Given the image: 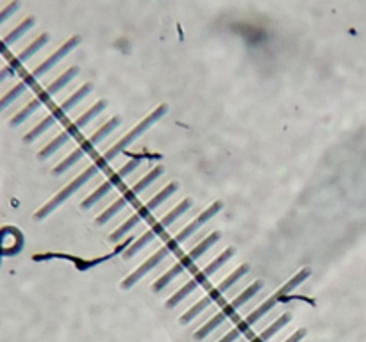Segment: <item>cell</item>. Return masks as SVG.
I'll return each mask as SVG.
<instances>
[{
  "label": "cell",
  "instance_id": "e0dca14e",
  "mask_svg": "<svg viewBox=\"0 0 366 342\" xmlns=\"http://www.w3.org/2000/svg\"><path fill=\"white\" fill-rule=\"evenodd\" d=\"M192 205H193L192 198H186V200H183V202H181L179 205H177V207L174 209V211H170V212H168V214H166L165 218H163V220L159 221V223H158V227H154V232H156V236H159V234H161V232H165V228H166V227H170V225L174 223L175 220H179L181 216H183L184 212L187 211V209L192 207Z\"/></svg>",
  "mask_w": 366,
  "mask_h": 342
},
{
  "label": "cell",
  "instance_id": "d6a6232c",
  "mask_svg": "<svg viewBox=\"0 0 366 342\" xmlns=\"http://www.w3.org/2000/svg\"><path fill=\"white\" fill-rule=\"evenodd\" d=\"M211 303H213V300H211V298H209V296H205V298H202V300L199 301V303L193 305L192 309L187 310V312L184 314L183 317H181L179 323H181V325H187V323L193 321V319H195V317L199 316V314L204 312V310L208 309V307H209V305H211Z\"/></svg>",
  "mask_w": 366,
  "mask_h": 342
},
{
  "label": "cell",
  "instance_id": "83f0119b",
  "mask_svg": "<svg viewBox=\"0 0 366 342\" xmlns=\"http://www.w3.org/2000/svg\"><path fill=\"white\" fill-rule=\"evenodd\" d=\"M113 186H115L113 182H104L102 186H98V189L95 191V193H91V195L88 196V198L82 200L81 209H84V211H86V209H91V207H93L95 203L100 202V200H102L104 196H106L111 189H113Z\"/></svg>",
  "mask_w": 366,
  "mask_h": 342
},
{
  "label": "cell",
  "instance_id": "f35d334b",
  "mask_svg": "<svg viewBox=\"0 0 366 342\" xmlns=\"http://www.w3.org/2000/svg\"><path fill=\"white\" fill-rule=\"evenodd\" d=\"M306 335H307V332H306V330H304V328H300V330H298V332H295V334L291 335L290 339H286L284 342H300V341H302L304 337H306Z\"/></svg>",
  "mask_w": 366,
  "mask_h": 342
},
{
  "label": "cell",
  "instance_id": "d6986e66",
  "mask_svg": "<svg viewBox=\"0 0 366 342\" xmlns=\"http://www.w3.org/2000/svg\"><path fill=\"white\" fill-rule=\"evenodd\" d=\"M118 125H120V118H118V116H116V118L109 120V122H107L106 125H102V127L98 129V131L95 132L93 135H91L90 140L86 141V144H84V146H82V148H84V150H86V153H88V152H91V150H93V148L97 146V144L100 143V141H102L104 137H106V135H109L111 132L115 131V129L118 127Z\"/></svg>",
  "mask_w": 366,
  "mask_h": 342
},
{
  "label": "cell",
  "instance_id": "4dcf8cb0",
  "mask_svg": "<svg viewBox=\"0 0 366 342\" xmlns=\"http://www.w3.org/2000/svg\"><path fill=\"white\" fill-rule=\"evenodd\" d=\"M140 221H141V218L138 214L131 216V218H129L127 221H124V223H122L118 228H116L115 232L111 234V236H109V241L111 243H118L120 239H122V237L125 236V234L131 232V230L134 227H138V225H140Z\"/></svg>",
  "mask_w": 366,
  "mask_h": 342
},
{
  "label": "cell",
  "instance_id": "8d00e7d4",
  "mask_svg": "<svg viewBox=\"0 0 366 342\" xmlns=\"http://www.w3.org/2000/svg\"><path fill=\"white\" fill-rule=\"evenodd\" d=\"M15 73H17V72H15L13 68L9 66V64H8V66L2 68V70H0V84H2L4 81H8L9 77H13Z\"/></svg>",
  "mask_w": 366,
  "mask_h": 342
},
{
  "label": "cell",
  "instance_id": "4316f807",
  "mask_svg": "<svg viewBox=\"0 0 366 342\" xmlns=\"http://www.w3.org/2000/svg\"><path fill=\"white\" fill-rule=\"evenodd\" d=\"M309 276H311V269H307V267H306V269L298 271L297 275H295L291 280H288V282H286L284 285H282V287L279 289L277 292H279L281 296H288L291 291H295V289H297L298 285H302V283L306 282V280L309 278Z\"/></svg>",
  "mask_w": 366,
  "mask_h": 342
},
{
  "label": "cell",
  "instance_id": "ffe728a7",
  "mask_svg": "<svg viewBox=\"0 0 366 342\" xmlns=\"http://www.w3.org/2000/svg\"><path fill=\"white\" fill-rule=\"evenodd\" d=\"M290 321H291V314L290 312L282 314V316L279 317L277 321H273L272 325L268 326V328H264L263 332H261L259 335H256V337L252 339L250 342H268L270 339H272L273 335H275L277 332H279V330L284 328V326L288 325V323H290Z\"/></svg>",
  "mask_w": 366,
  "mask_h": 342
},
{
  "label": "cell",
  "instance_id": "ba28073f",
  "mask_svg": "<svg viewBox=\"0 0 366 342\" xmlns=\"http://www.w3.org/2000/svg\"><path fill=\"white\" fill-rule=\"evenodd\" d=\"M263 285H264V283L261 282V280H257V282H254V283H252V285H248V287L245 289V291H243L241 294L236 296L235 300L230 301V303L227 305L226 309L221 310V314L226 316V319H227V317L232 316V314H235L236 310L239 309V307H243V305L247 303L248 300H252V298H254V296H256L257 292L261 291V289H263Z\"/></svg>",
  "mask_w": 366,
  "mask_h": 342
},
{
  "label": "cell",
  "instance_id": "9a60e30c",
  "mask_svg": "<svg viewBox=\"0 0 366 342\" xmlns=\"http://www.w3.org/2000/svg\"><path fill=\"white\" fill-rule=\"evenodd\" d=\"M232 255H235V248H227V249H223V251H221L220 255H218L217 258H214L213 262H211V264H208V266L204 267V269H202V273H199V275L195 276V280L199 283H204L205 280L209 278V276L213 275V273H217L218 269H220L221 266H223V264H226L227 260H229L230 257H232Z\"/></svg>",
  "mask_w": 366,
  "mask_h": 342
},
{
  "label": "cell",
  "instance_id": "8992f818",
  "mask_svg": "<svg viewBox=\"0 0 366 342\" xmlns=\"http://www.w3.org/2000/svg\"><path fill=\"white\" fill-rule=\"evenodd\" d=\"M221 209H223L221 202H214L213 205H211V207H208L204 212H202V214H199V218H196V220H193L192 223L187 225L186 228H183V230H181V232L177 234V237H175L174 241L177 243V245H181L183 241H186L187 237L193 236V234H195L196 230H199V228L204 227V225L208 223V221L211 220V218H214V216H217L218 212L221 211Z\"/></svg>",
  "mask_w": 366,
  "mask_h": 342
},
{
  "label": "cell",
  "instance_id": "44dd1931",
  "mask_svg": "<svg viewBox=\"0 0 366 342\" xmlns=\"http://www.w3.org/2000/svg\"><path fill=\"white\" fill-rule=\"evenodd\" d=\"M161 175H163V168H161V166H156V168H154V169H150V171L145 175V177L141 178V180H138L136 184H134V186H132L131 193H129V195L125 196V198H127V202L132 198V196L140 195L141 191H145L147 187H149L150 184H152V182L156 180V178L161 177Z\"/></svg>",
  "mask_w": 366,
  "mask_h": 342
},
{
  "label": "cell",
  "instance_id": "277c9868",
  "mask_svg": "<svg viewBox=\"0 0 366 342\" xmlns=\"http://www.w3.org/2000/svg\"><path fill=\"white\" fill-rule=\"evenodd\" d=\"M132 243H134V237H129L127 241L122 243V245H120V246H116V249H115V251H113V254L104 255V257H100V258H93V260H82V258H77V257H73V255H63V254L36 255L35 260H48V258H64V260H72L79 271H88V269H91V267L98 266V264H102V262L109 260L111 257H115V254H120V251H124V249L127 248V246H131Z\"/></svg>",
  "mask_w": 366,
  "mask_h": 342
},
{
  "label": "cell",
  "instance_id": "f546056e",
  "mask_svg": "<svg viewBox=\"0 0 366 342\" xmlns=\"http://www.w3.org/2000/svg\"><path fill=\"white\" fill-rule=\"evenodd\" d=\"M39 107H42V102H39L38 98H36V100H33V102H29V104H27V106L24 107L20 113L15 114L13 120L9 122V125H11V127H18V125H21V123L26 122L29 116H33V114H35L36 111L39 109Z\"/></svg>",
  "mask_w": 366,
  "mask_h": 342
},
{
  "label": "cell",
  "instance_id": "4fadbf2b",
  "mask_svg": "<svg viewBox=\"0 0 366 342\" xmlns=\"http://www.w3.org/2000/svg\"><path fill=\"white\" fill-rule=\"evenodd\" d=\"M77 73H79V68H77V66L68 68V70H66L64 73H61V75L57 77V79H55V81L52 82V84L47 86V89H45V93H43L42 97L38 98V100L43 104V102L47 100L48 97H52V95H55V93H60L61 89H63L64 86L68 84V82L72 81V79L77 75Z\"/></svg>",
  "mask_w": 366,
  "mask_h": 342
},
{
  "label": "cell",
  "instance_id": "9c48e42d",
  "mask_svg": "<svg viewBox=\"0 0 366 342\" xmlns=\"http://www.w3.org/2000/svg\"><path fill=\"white\" fill-rule=\"evenodd\" d=\"M192 264H193V260L186 255V257H184L181 262H177V264H175V266L172 267L170 271H166V273L161 276V278L156 280V283L152 285V291L154 292H159V291H163L165 287H168L172 280H174L175 276H179L181 273H183V271H186L187 267L192 266Z\"/></svg>",
  "mask_w": 366,
  "mask_h": 342
},
{
  "label": "cell",
  "instance_id": "3957f363",
  "mask_svg": "<svg viewBox=\"0 0 366 342\" xmlns=\"http://www.w3.org/2000/svg\"><path fill=\"white\" fill-rule=\"evenodd\" d=\"M79 43H81V38H77V36H75V38H70L66 43H63V45H61V47L57 48V50H55L54 54H52L51 57H48V59H45L42 64H39V66H36L35 72L30 73V75L27 77V79L24 82H26L27 86L33 84V82H35L36 79H39L42 75H45V73H47L48 70H51V68H54L55 64L60 63V61L63 59L64 55H68L70 52H72L73 48H75L77 45H79Z\"/></svg>",
  "mask_w": 366,
  "mask_h": 342
},
{
  "label": "cell",
  "instance_id": "1f68e13d",
  "mask_svg": "<svg viewBox=\"0 0 366 342\" xmlns=\"http://www.w3.org/2000/svg\"><path fill=\"white\" fill-rule=\"evenodd\" d=\"M55 122H57V120H55L54 116H52V114H51V116H47V118H43L42 122H39L38 125H36V127L29 132V134H26V137H24V143L29 144V143H33L35 140H38L39 135H42L43 132H47L48 129H51Z\"/></svg>",
  "mask_w": 366,
  "mask_h": 342
},
{
  "label": "cell",
  "instance_id": "603a6c76",
  "mask_svg": "<svg viewBox=\"0 0 366 342\" xmlns=\"http://www.w3.org/2000/svg\"><path fill=\"white\" fill-rule=\"evenodd\" d=\"M199 285H201V283L196 282L195 278L190 280V282H187L186 285H184V287H181L179 291H177L174 296H172L170 300L166 301V309H174V307H177V305H179L183 300H186L187 296L192 294V292L195 291V289L199 287Z\"/></svg>",
  "mask_w": 366,
  "mask_h": 342
},
{
  "label": "cell",
  "instance_id": "484cf974",
  "mask_svg": "<svg viewBox=\"0 0 366 342\" xmlns=\"http://www.w3.org/2000/svg\"><path fill=\"white\" fill-rule=\"evenodd\" d=\"M84 155H86L84 148H82V146L77 148V150H73V152L70 153V155L66 157L64 161H61L60 164H57L54 169H52V175H61V173H64V171H68V169L72 168V166L75 164L77 161H81V159Z\"/></svg>",
  "mask_w": 366,
  "mask_h": 342
},
{
  "label": "cell",
  "instance_id": "52a82bcc",
  "mask_svg": "<svg viewBox=\"0 0 366 342\" xmlns=\"http://www.w3.org/2000/svg\"><path fill=\"white\" fill-rule=\"evenodd\" d=\"M281 298H282V296L279 294V292H275V294H273L272 298H268L266 301H263V303H261L256 310H252V312L248 314V316L245 317V319H243V321L239 323L238 326H236L239 334L243 335L245 332H248V328H250V326L254 325V323H257L261 319V317H264L266 314H270V310H272L273 307H275V305L279 303V301H281Z\"/></svg>",
  "mask_w": 366,
  "mask_h": 342
},
{
  "label": "cell",
  "instance_id": "7c38bea8",
  "mask_svg": "<svg viewBox=\"0 0 366 342\" xmlns=\"http://www.w3.org/2000/svg\"><path fill=\"white\" fill-rule=\"evenodd\" d=\"M175 191H177V182H170V184H168V186H166L165 189L159 191L158 195H156L154 198H150L149 202H147V205L143 209H141L140 212H138V216H140L141 220H143V218H147V216H149V212H152L154 209H158L163 202H166V200H168L172 195H174Z\"/></svg>",
  "mask_w": 366,
  "mask_h": 342
},
{
  "label": "cell",
  "instance_id": "ac0fdd59",
  "mask_svg": "<svg viewBox=\"0 0 366 342\" xmlns=\"http://www.w3.org/2000/svg\"><path fill=\"white\" fill-rule=\"evenodd\" d=\"M90 91H91V84H84V86H82V88H79L75 91V93H73L72 97L68 98V100H64L63 104H61L60 109L54 111V114H52V116H54L55 120L63 118L64 114L68 113L70 109H73V107H75L77 104H79V102L84 100V98L88 97V93H90Z\"/></svg>",
  "mask_w": 366,
  "mask_h": 342
},
{
  "label": "cell",
  "instance_id": "d590c367",
  "mask_svg": "<svg viewBox=\"0 0 366 342\" xmlns=\"http://www.w3.org/2000/svg\"><path fill=\"white\" fill-rule=\"evenodd\" d=\"M18 8H20V4H18V2H13V4H9L6 9H2V11H0V26H2L6 20H9V18L13 17V15L17 13Z\"/></svg>",
  "mask_w": 366,
  "mask_h": 342
},
{
  "label": "cell",
  "instance_id": "5b68a950",
  "mask_svg": "<svg viewBox=\"0 0 366 342\" xmlns=\"http://www.w3.org/2000/svg\"><path fill=\"white\" fill-rule=\"evenodd\" d=\"M174 249H177V246H175L174 243H170L168 246H163V248L158 249L156 254L150 255V257L147 258V260L143 262L141 266L136 267V271H132L131 275H129L127 278H125L124 282H122V289H131L132 285H134V283L138 282V280H141V276H145L150 269H154V267L158 266V264L163 260V258L168 257V255H170L172 251H174Z\"/></svg>",
  "mask_w": 366,
  "mask_h": 342
},
{
  "label": "cell",
  "instance_id": "e575fe53",
  "mask_svg": "<svg viewBox=\"0 0 366 342\" xmlns=\"http://www.w3.org/2000/svg\"><path fill=\"white\" fill-rule=\"evenodd\" d=\"M141 159H143V157H138V155L134 157V159H131V161H129L127 164H124V166H122V168L118 169V173H116L113 178H111V182H113V184H115V186H116V182L122 180V178H125V177H127V175H131L132 171H134V169H136L138 166L141 164Z\"/></svg>",
  "mask_w": 366,
  "mask_h": 342
},
{
  "label": "cell",
  "instance_id": "2e32d148",
  "mask_svg": "<svg viewBox=\"0 0 366 342\" xmlns=\"http://www.w3.org/2000/svg\"><path fill=\"white\" fill-rule=\"evenodd\" d=\"M106 107H107V102L106 100H98L97 104H95V106L91 107V109H88L84 114H82V116H79V118L75 120V123H73L72 127L68 129L70 135L73 137L75 134H79V131H81V129L84 127V125H88V123H90L91 120L97 118L98 114L102 113V111L106 109Z\"/></svg>",
  "mask_w": 366,
  "mask_h": 342
},
{
  "label": "cell",
  "instance_id": "30bf717a",
  "mask_svg": "<svg viewBox=\"0 0 366 342\" xmlns=\"http://www.w3.org/2000/svg\"><path fill=\"white\" fill-rule=\"evenodd\" d=\"M47 43H48V34H42V36H38V38H36L35 41L30 43V45L26 48V50H21L20 54H18L17 57H15V59L11 61V63H9V66L13 68L15 72H18V68H20L24 63H27V61H29L30 57H33V55H35L36 52L39 50V48L45 47Z\"/></svg>",
  "mask_w": 366,
  "mask_h": 342
},
{
  "label": "cell",
  "instance_id": "836d02e7",
  "mask_svg": "<svg viewBox=\"0 0 366 342\" xmlns=\"http://www.w3.org/2000/svg\"><path fill=\"white\" fill-rule=\"evenodd\" d=\"M125 205H127V198H120V200H116V202L113 203V205H111V207H107L106 211L102 212V214L98 216L97 220H95V223H97V225H104V223H107V221H109L111 218H113V216H116L120 211H122V209H125Z\"/></svg>",
  "mask_w": 366,
  "mask_h": 342
},
{
  "label": "cell",
  "instance_id": "cb8c5ba5",
  "mask_svg": "<svg viewBox=\"0 0 366 342\" xmlns=\"http://www.w3.org/2000/svg\"><path fill=\"white\" fill-rule=\"evenodd\" d=\"M156 232H154V230H149V232H145V234H141V237H138L136 241L132 243L131 246H129L127 249H125V254H124V258H131V257H134V255L138 254V251H141V249L145 248L147 245H149V243H152L154 239H156Z\"/></svg>",
  "mask_w": 366,
  "mask_h": 342
},
{
  "label": "cell",
  "instance_id": "7a4b0ae2",
  "mask_svg": "<svg viewBox=\"0 0 366 342\" xmlns=\"http://www.w3.org/2000/svg\"><path fill=\"white\" fill-rule=\"evenodd\" d=\"M98 169H100L98 166H90V168L86 169V171H82V173L79 175V177L73 178V180L70 182L68 186H64L63 189H61L60 193H57V195L54 196V198L48 200L47 205H43V207L39 209L38 212H36V214H35L36 220H45V218H47V216L51 214V212H54L55 209L60 207L61 203L66 202V200H68L70 196H72L73 193H75V191L81 189V187L84 186L86 182L90 180L91 177H95V175L98 173Z\"/></svg>",
  "mask_w": 366,
  "mask_h": 342
},
{
  "label": "cell",
  "instance_id": "5bb4252c",
  "mask_svg": "<svg viewBox=\"0 0 366 342\" xmlns=\"http://www.w3.org/2000/svg\"><path fill=\"white\" fill-rule=\"evenodd\" d=\"M35 23H36V20L33 17H30V18H27V20L21 21V23L18 27H15V29L11 30V32H9L8 36H6V38L2 39V41H0V54L8 50L9 47H13L15 43H17L18 39H20L21 36H24V34L27 32V30H30L33 27H35Z\"/></svg>",
  "mask_w": 366,
  "mask_h": 342
},
{
  "label": "cell",
  "instance_id": "6da1fadb",
  "mask_svg": "<svg viewBox=\"0 0 366 342\" xmlns=\"http://www.w3.org/2000/svg\"><path fill=\"white\" fill-rule=\"evenodd\" d=\"M166 113H168V106H165V104H163V106H159L158 109H154L152 113H150L149 116H147V118L141 120V122L138 123L136 127H134L131 132H129V134H125L124 137H122V140H120L118 143L115 144V146L109 148V150H107V152L104 153V159L97 164L98 168H102L104 164H107L109 161H113V159H115V157L118 155V153L124 152V150L129 146V144H132L134 141L138 140V137H140V135L145 134V132L149 131L150 127H152L154 123L159 122V120H161Z\"/></svg>",
  "mask_w": 366,
  "mask_h": 342
},
{
  "label": "cell",
  "instance_id": "f1b7e54d",
  "mask_svg": "<svg viewBox=\"0 0 366 342\" xmlns=\"http://www.w3.org/2000/svg\"><path fill=\"white\" fill-rule=\"evenodd\" d=\"M26 91H27V84H26V82H20V84L15 86L13 89H9L8 93H6L4 97L0 98V113H4V111L8 109V107L11 106L13 102H17L18 98L21 97V95L26 93Z\"/></svg>",
  "mask_w": 366,
  "mask_h": 342
},
{
  "label": "cell",
  "instance_id": "8fae6325",
  "mask_svg": "<svg viewBox=\"0 0 366 342\" xmlns=\"http://www.w3.org/2000/svg\"><path fill=\"white\" fill-rule=\"evenodd\" d=\"M248 269H250V267H248V264H241V266H239V267H236V269L232 271V273H230V275L227 276L226 280H221V282L218 283V287L214 289V291H211V294H209V298H211V300H213V301H217L218 298H220V296L223 294V292L229 291V289L232 287V285H235V283L238 282L239 278H243V276L247 275Z\"/></svg>",
  "mask_w": 366,
  "mask_h": 342
},
{
  "label": "cell",
  "instance_id": "d4e9b609",
  "mask_svg": "<svg viewBox=\"0 0 366 342\" xmlns=\"http://www.w3.org/2000/svg\"><path fill=\"white\" fill-rule=\"evenodd\" d=\"M218 239H220V232H213L211 234V236H208L204 239V241L202 243H199V245L195 246V248L192 249V251H190V254H187V257L192 258L193 262L195 260H199V258L202 257V255L205 254V251H208L209 248H211V246H214L218 243Z\"/></svg>",
  "mask_w": 366,
  "mask_h": 342
},
{
  "label": "cell",
  "instance_id": "7402d4cb",
  "mask_svg": "<svg viewBox=\"0 0 366 342\" xmlns=\"http://www.w3.org/2000/svg\"><path fill=\"white\" fill-rule=\"evenodd\" d=\"M72 140V135H70V132L68 131H64V132H61V134H57L54 137V140L51 141V143L47 144V146L43 148L42 152L38 153V159H48V157L51 155H54L55 152H57V150H60L61 146H63L64 143H68V141Z\"/></svg>",
  "mask_w": 366,
  "mask_h": 342
},
{
  "label": "cell",
  "instance_id": "74e56055",
  "mask_svg": "<svg viewBox=\"0 0 366 342\" xmlns=\"http://www.w3.org/2000/svg\"><path fill=\"white\" fill-rule=\"evenodd\" d=\"M239 335H241V334L238 332V328H235V330H230V332L227 335H223V337H221L218 342H235L236 339L239 337Z\"/></svg>",
  "mask_w": 366,
  "mask_h": 342
}]
</instances>
